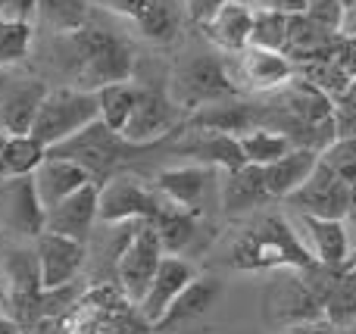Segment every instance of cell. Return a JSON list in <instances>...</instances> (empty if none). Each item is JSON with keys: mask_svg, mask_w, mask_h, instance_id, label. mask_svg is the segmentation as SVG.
Returning <instances> with one entry per match:
<instances>
[{"mask_svg": "<svg viewBox=\"0 0 356 334\" xmlns=\"http://www.w3.org/2000/svg\"><path fill=\"white\" fill-rule=\"evenodd\" d=\"M3 137H6V135H3V131H0V144H3Z\"/></svg>", "mask_w": 356, "mask_h": 334, "instance_id": "f6af8a7d", "label": "cell"}, {"mask_svg": "<svg viewBox=\"0 0 356 334\" xmlns=\"http://www.w3.org/2000/svg\"><path fill=\"white\" fill-rule=\"evenodd\" d=\"M0 334H25V328L16 322V319H6V316H0Z\"/></svg>", "mask_w": 356, "mask_h": 334, "instance_id": "f35d334b", "label": "cell"}, {"mask_svg": "<svg viewBox=\"0 0 356 334\" xmlns=\"http://www.w3.org/2000/svg\"><path fill=\"white\" fill-rule=\"evenodd\" d=\"M319 162V150L313 147H291L284 156H278L275 162L263 166V178L266 187L275 200H288L303 181L309 178V172Z\"/></svg>", "mask_w": 356, "mask_h": 334, "instance_id": "d4e9b609", "label": "cell"}, {"mask_svg": "<svg viewBox=\"0 0 356 334\" xmlns=\"http://www.w3.org/2000/svg\"><path fill=\"white\" fill-rule=\"evenodd\" d=\"M307 16L313 19V22H319L322 28L341 31V28H344L347 10H344V3H341V0H309Z\"/></svg>", "mask_w": 356, "mask_h": 334, "instance_id": "d590c367", "label": "cell"}, {"mask_svg": "<svg viewBox=\"0 0 356 334\" xmlns=\"http://www.w3.org/2000/svg\"><path fill=\"white\" fill-rule=\"evenodd\" d=\"M272 200L269 187H266L263 178V166H253V162H244L241 169H232V172H222L219 178V203L228 216H244V212H253L259 206Z\"/></svg>", "mask_w": 356, "mask_h": 334, "instance_id": "e0dca14e", "label": "cell"}, {"mask_svg": "<svg viewBox=\"0 0 356 334\" xmlns=\"http://www.w3.org/2000/svg\"><path fill=\"white\" fill-rule=\"evenodd\" d=\"M344 31H347V35H356V6H353V10H347V16H344Z\"/></svg>", "mask_w": 356, "mask_h": 334, "instance_id": "ab89813d", "label": "cell"}, {"mask_svg": "<svg viewBox=\"0 0 356 334\" xmlns=\"http://www.w3.org/2000/svg\"><path fill=\"white\" fill-rule=\"evenodd\" d=\"M263 319L284 331L325 316H322V300L307 285L300 269H275L272 281L263 291Z\"/></svg>", "mask_w": 356, "mask_h": 334, "instance_id": "5b68a950", "label": "cell"}, {"mask_svg": "<svg viewBox=\"0 0 356 334\" xmlns=\"http://www.w3.org/2000/svg\"><path fill=\"white\" fill-rule=\"evenodd\" d=\"M91 3L131 19L141 28V35L150 41H172L175 37L178 19L166 0H91Z\"/></svg>", "mask_w": 356, "mask_h": 334, "instance_id": "d6986e66", "label": "cell"}, {"mask_svg": "<svg viewBox=\"0 0 356 334\" xmlns=\"http://www.w3.org/2000/svg\"><path fill=\"white\" fill-rule=\"evenodd\" d=\"M178 122H181V106L172 100V94L160 87H141L122 137L138 147H156L169 131L178 128Z\"/></svg>", "mask_w": 356, "mask_h": 334, "instance_id": "9c48e42d", "label": "cell"}, {"mask_svg": "<svg viewBox=\"0 0 356 334\" xmlns=\"http://www.w3.org/2000/svg\"><path fill=\"white\" fill-rule=\"evenodd\" d=\"M163 256H166V250H163V244H160L156 225L150 222V219L135 222L129 241H125V247L119 250V256H116L119 291H122L135 306H138V300L147 294V287H150V281H154L156 269H160Z\"/></svg>", "mask_w": 356, "mask_h": 334, "instance_id": "8992f818", "label": "cell"}, {"mask_svg": "<svg viewBox=\"0 0 356 334\" xmlns=\"http://www.w3.org/2000/svg\"><path fill=\"white\" fill-rule=\"evenodd\" d=\"M150 147H138V144L125 141L119 131H113L110 125H104L100 119H94L91 125H85L81 131H75L72 137L60 141L56 147H50V156H66V160L79 162L97 185H104L119 162L131 160V156L144 153Z\"/></svg>", "mask_w": 356, "mask_h": 334, "instance_id": "3957f363", "label": "cell"}, {"mask_svg": "<svg viewBox=\"0 0 356 334\" xmlns=\"http://www.w3.org/2000/svg\"><path fill=\"white\" fill-rule=\"evenodd\" d=\"M197 131H200V135H197L194 141L181 144V153L194 156V160L203 162V166L222 169V172L241 169L247 162L238 135H228V131H203V128H197Z\"/></svg>", "mask_w": 356, "mask_h": 334, "instance_id": "484cf974", "label": "cell"}, {"mask_svg": "<svg viewBox=\"0 0 356 334\" xmlns=\"http://www.w3.org/2000/svg\"><path fill=\"white\" fill-rule=\"evenodd\" d=\"M341 3H344V10H353V6H356V0H341Z\"/></svg>", "mask_w": 356, "mask_h": 334, "instance_id": "7bdbcfd3", "label": "cell"}, {"mask_svg": "<svg viewBox=\"0 0 356 334\" xmlns=\"http://www.w3.org/2000/svg\"><path fill=\"white\" fill-rule=\"evenodd\" d=\"M97 194H100V185L88 181L85 187H79L69 197H63L60 203H54L47 210L44 231H56V235H66L88 244V235H91L94 222H97Z\"/></svg>", "mask_w": 356, "mask_h": 334, "instance_id": "2e32d148", "label": "cell"}, {"mask_svg": "<svg viewBox=\"0 0 356 334\" xmlns=\"http://www.w3.org/2000/svg\"><path fill=\"white\" fill-rule=\"evenodd\" d=\"M313 250L294 235L284 216H257L247 222L228 244L225 262L238 272H275V269H300L313 262Z\"/></svg>", "mask_w": 356, "mask_h": 334, "instance_id": "6da1fadb", "label": "cell"}, {"mask_svg": "<svg viewBox=\"0 0 356 334\" xmlns=\"http://www.w3.org/2000/svg\"><path fill=\"white\" fill-rule=\"evenodd\" d=\"M47 147L31 135H6L0 144V178H19L35 175V169L44 162Z\"/></svg>", "mask_w": 356, "mask_h": 334, "instance_id": "4316f807", "label": "cell"}, {"mask_svg": "<svg viewBox=\"0 0 356 334\" xmlns=\"http://www.w3.org/2000/svg\"><path fill=\"white\" fill-rule=\"evenodd\" d=\"M284 37H288V12L278 10H253V28L250 44L266 50H284Z\"/></svg>", "mask_w": 356, "mask_h": 334, "instance_id": "d6a6232c", "label": "cell"}, {"mask_svg": "<svg viewBox=\"0 0 356 334\" xmlns=\"http://www.w3.org/2000/svg\"><path fill=\"white\" fill-rule=\"evenodd\" d=\"M44 222H47V206L38 197L35 175L0 178V228L35 241L44 231Z\"/></svg>", "mask_w": 356, "mask_h": 334, "instance_id": "30bf717a", "label": "cell"}, {"mask_svg": "<svg viewBox=\"0 0 356 334\" xmlns=\"http://www.w3.org/2000/svg\"><path fill=\"white\" fill-rule=\"evenodd\" d=\"M94 119H97V94L81 91V87H60V91L44 94L29 135L50 150L85 125H91Z\"/></svg>", "mask_w": 356, "mask_h": 334, "instance_id": "277c9868", "label": "cell"}, {"mask_svg": "<svg viewBox=\"0 0 356 334\" xmlns=\"http://www.w3.org/2000/svg\"><path fill=\"white\" fill-rule=\"evenodd\" d=\"M6 300H10V285H6V275L0 272V303L6 306Z\"/></svg>", "mask_w": 356, "mask_h": 334, "instance_id": "60d3db41", "label": "cell"}, {"mask_svg": "<svg viewBox=\"0 0 356 334\" xmlns=\"http://www.w3.org/2000/svg\"><path fill=\"white\" fill-rule=\"evenodd\" d=\"M194 275L197 272L188 260H181V256H175V253H166L160 262V269H156L154 281H150L147 294L138 300V306H135L138 316H141L147 325H156L163 319V312L172 306V300L188 287V281L194 278Z\"/></svg>", "mask_w": 356, "mask_h": 334, "instance_id": "9a60e30c", "label": "cell"}, {"mask_svg": "<svg viewBox=\"0 0 356 334\" xmlns=\"http://www.w3.org/2000/svg\"><path fill=\"white\" fill-rule=\"evenodd\" d=\"M347 187H350V216H356V178Z\"/></svg>", "mask_w": 356, "mask_h": 334, "instance_id": "b9f144b4", "label": "cell"}, {"mask_svg": "<svg viewBox=\"0 0 356 334\" xmlns=\"http://www.w3.org/2000/svg\"><path fill=\"white\" fill-rule=\"evenodd\" d=\"M322 316H325V322H332L334 328H350V325H356V260H350L341 269L332 294L325 297Z\"/></svg>", "mask_w": 356, "mask_h": 334, "instance_id": "f546056e", "label": "cell"}, {"mask_svg": "<svg viewBox=\"0 0 356 334\" xmlns=\"http://www.w3.org/2000/svg\"><path fill=\"white\" fill-rule=\"evenodd\" d=\"M203 31L216 47L228 50V53H241L250 44L253 28V10L244 0H225L209 19H203Z\"/></svg>", "mask_w": 356, "mask_h": 334, "instance_id": "44dd1931", "label": "cell"}, {"mask_svg": "<svg viewBox=\"0 0 356 334\" xmlns=\"http://www.w3.org/2000/svg\"><path fill=\"white\" fill-rule=\"evenodd\" d=\"M35 256L44 291H60V287H69L79 278L88 247L85 241H75V237L56 235V231H41L35 237Z\"/></svg>", "mask_w": 356, "mask_h": 334, "instance_id": "7c38bea8", "label": "cell"}, {"mask_svg": "<svg viewBox=\"0 0 356 334\" xmlns=\"http://www.w3.org/2000/svg\"><path fill=\"white\" fill-rule=\"evenodd\" d=\"M238 141L241 150H244V160L253 162V166H269V162H275L278 156H284L294 147V141L288 135L272 128H250L244 135H238Z\"/></svg>", "mask_w": 356, "mask_h": 334, "instance_id": "1f68e13d", "label": "cell"}, {"mask_svg": "<svg viewBox=\"0 0 356 334\" xmlns=\"http://www.w3.org/2000/svg\"><path fill=\"white\" fill-rule=\"evenodd\" d=\"M38 10V0H6V19H22L29 22Z\"/></svg>", "mask_w": 356, "mask_h": 334, "instance_id": "74e56055", "label": "cell"}, {"mask_svg": "<svg viewBox=\"0 0 356 334\" xmlns=\"http://www.w3.org/2000/svg\"><path fill=\"white\" fill-rule=\"evenodd\" d=\"M47 91L50 87L38 78H13V85L0 91V128L6 135H29Z\"/></svg>", "mask_w": 356, "mask_h": 334, "instance_id": "ac0fdd59", "label": "cell"}, {"mask_svg": "<svg viewBox=\"0 0 356 334\" xmlns=\"http://www.w3.org/2000/svg\"><path fill=\"white\" fill-rule=\"evenodd\" d=\"M88 181H94V178L79 166V162L66 160V156H50V153H47L41 166L35 169L38 197H41V203L47 206V210H50L54 203H60L63 197H69L72 191L85 187Z\"/></svg>", "mask_w": 356, "mask_h": 334, "instance_id": "cb8c5ba5", "label": "cell"}, {"mask_svg": "<svg viewBox=\"0 0 356 334\" xmlns=\"http://www.w3.org/2000/svg\"><path fill=\"white\" fill-rule=\"evenodd\" d=\"M297 66L282 53V50H266L247 44L241 50V75L247 78V85L257 91H278L282 85H288L294 78Z\"/></svg>", "mask_w": 356, "mask_h": 334, "instance_id": "603a6c76", "label": "cell"}, {"mask_svg": "<svg viewBox=\"0 0 356 334\" xmlns=\"http://www.w3.org/2000/svg\"><path fill=\"white\" fill-rule=\"evenodd\" d=\"M75 53V75L72 87L81 91H100L113 81H129L135 72V53L122 35L104 28V25L85 22L79 31L69 35Z\"/></svg>", "mask_w": 356, "mask_h": 334, "instance_id": "7a4b0ae2", "label": "cell"}, {"mask_svg": "<svg viewBox=\"0 0 356 334\" xmlns=\"http://www.w3.org/2000/svg\"><path fill=\"white\" fill-rule=\"evenodd\" d=\"M31 47V22L0 16V69L16 66Z\"/></svg>", "mask_w": 356, "mask_h": 334, "instance_id": "836d02e7", "label": "cell"}, {"mask_svg": "<svg viewBox=\"0 0 356 334\" xmlns=\"http://www.w3.org/2000/svg\"><path fill=\"white\" fill-rule=\"evenodd\" d=\"M91 0H38V22L56 35H72L88 22Z\"/></svg>", "mask_w": 356, "mask_h": 334, "instance_id": "4dcf8cb0", "label": "cell"}, {"mask_svg": "<svg viewBox=\"0 0 356 334\" xmlns=\"http://www.w3.org/2000/svg\"><path fill=\"white\" fill-rule=\"evenodd\" d=\"M222 3H225V0H184V6H188V12H191V19H194V22L209 19Z\"/></svg>", "mask_w": 356, "mask_h": 334, "instance_id": "8d00e7d4", "label": "cell"}, {"mask_svg": "<svg viewBox=\"0 0 356 334\" xmlns=\"http://www.w3.org/2000/svg\"><path fill=\"white\" fill-rule=\"evenodd\" d=\"M163 210V194L144 187L131 175H110L100 185L97 194V222L106 225H129L150 219L154 222L156 212Z\"/></svg>", "mask_w": 356, "mask_h": 334, "instance_id": "ba28073f", "label": "cell"}, {"mask_svg": "<svg viewBox=\"0 0 356 334\" xmlns=\"http://www.w3.org/2000/svg\"><path fill=\"white\" fill-rule=\"evenodd\" d=\"M319 160L332 169L338 178H344L347 185L356 178V137L338 135L325 150L319 153Z\"/></svg>", "mask_w": 356, "mask_h": 334, "instance_id": "e575fe53", "label": "cell"}, {"mask_svg": "<svg viewBox=\"0 0 356 334\" xmlns=\"http://www.w3.org/2000/svg\"><path fill=\"white\" fill-rule=\"evenodd\" d=\"M300 216H325V219H350V187L344 178L332 172L325 162H316L309 178L288 197Z\"/></svg>", "mask_w": 356, "mask_h": 334, "instance_id": "8fae6325", "label": "cell"}, {"mask_svg": "<svg viewBox=\"0 0 356 334\" xmlns=\"http://www.w3.org/2000/svg\"><path fill=\"white\" fill-rule=\"evenodd\" d=\"M313 256L328 266H347L350 262V219H325V216H303Z\"/></svg>", "mask_w": 356, "mask_h": 334, "instance_id": "7402d4cb", "label": "cell"}, {"mask_svg": "<svg viewBox=\"0 0 356 334\" xmlns=\"http://www.w3.org/2000/svg\"><path fill=\"white\" fill-rule=\"evenodd\" d=\"M138 91H141V87H138L131 78L113 81V85H104L100 91H94L97 94V119L122 135L125 122H129L131 110H135V103H138Z\"/></svg>", "mask_w": 356, "mask_h": 334, "instance_id": "f1b7e54d", "label": "cell"}, {"mask_svg": "<svg viewBox=\"0 0 356 334\" xmlns=\"http://www.w3.org/2000/svg\"><path fill=\"white\" fill-rule=\"evenodd\" d=\"M156 191H160L169 203L200 216L207 200H209V194L219 197V181H216L213 166L197 162V166H178V169L160 172L156 175Z\"/></svg>", "mask_w": 356, "mask_h": 334, "instance_id": "5bb4252c", "label": "cell"}, {"mask_svg": "<svg viewBox=\"0 0 356 334\" xmlns=\"http://www.w3.org/2000/svg\"><path fill=\"white\" fill-rule=\"evenodd\" d=\"M0 16H6V0H0Z\"/></svg>", "mask_w": 356, "mask_h": 334, "instance_id": "ee69618b", "label": "cell"}, {"mask_svg": "<svg viewBox=\"0 0 356 334\" xmlns=\"http://www.w3.org/2000/svg\"><path fill=\"white\" fill-rule=\"evenodd\" d=\"M238 94V85L232 81L225 62L219 56H194L181 62L172 78V100L181 110H200L209 103H222Z\"/></svg>", "mask_w": 356, "mask_h": 334, "instance_id": "52a82bcc", "label": "cell"}, {"mask_svg": "<svg viewBox=\"0 0 356 334\" xmlns=\"http://www.w3.org/2000/svg\"><path fill=\"white\" fill-rule=\"evenodd\" d=\"M154 225H156V235H160L163 250H166V253H175V256L181 253V250H188L197 237V216L188 210H181V206L169 203L166 197H163V210L156 212Z\"/></svg>", "mask_w": 356, "mask_h": 334, "instance_id": "83f0119b", "label": "cell"}, {"mask_svg": "<svg viewBox=\"0 0 356 334\" xmlns=\"http://www.w3.org/2000/svg\"><path fill=\"white\" fill-rule=\"evenodd\" d=\"M219 297H222V281L219 278H213V275H194V278L188 281V287L172 300V306L163 312V319L154 325V328L156 331H172V328H178V325L194 322V319L207 316Z\"/></svg>", "mask_w": 356, "mask_h": 334, "instance_id": "ffe728a7", "label": "cell"}, {"mask_svg": "<svg viewBox=\"0 0 356 334\" xmlns=\"http://www.w3.org/2000/svg\"><path fill=\"white\" fill-rule=\"evenodd\" d=\"M129 306H135L122 291L97 287L75 306L69 319L72 334H129Z\"/></svg>", "mask_w": 356, "mask_h": 334, "instance_id": "4fadbf2b", "label": "cell"}]
</instances>
